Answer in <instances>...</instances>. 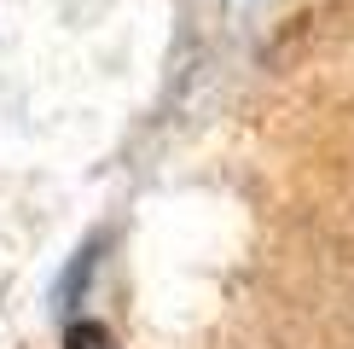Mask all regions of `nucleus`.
Masks as SVG:
<instances>
[{"mask_svg": "<svg viewBox=\"0 0 354 349\" xmlns=\"http://www.w3.org/2000/svg\"><path fill=\"white\" fill-rule=\"evenodd\" d=\"M64 349H116L111 332L99 326V320H76V326L64 332Z\"/></svg>", "mask_w": 354, "mask_h": 349, "instance_id": "nucleus-1", "label": "nucleus"}]
</instances>
